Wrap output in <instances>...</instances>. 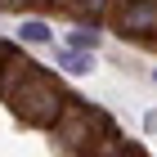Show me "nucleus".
<instances>
[{
	"instance_id": "1",
	"label": "nucleus",
	"mask_w": 157,
	"mask_h": 157,
	"mask_svg": "<svg viewBox=\"0 0 157 157\" xmlns=\"http://www.w3.org/2000/svg\"><path fill=\"white\" fill-rule=\"evenodd\" d=\"M5 103H9V108L18 112V121H27V126H54V117H59L63 103H67V90H63L49 72L27 67V72L18 76V85L5 94Z\"/></svg>"
},
{
	"instance_id": "2",
	"label": "nucleus",
	"mask_w": 157,
	"mask_h": 157,
	"mask_svg": "<svg viewBox=\"0 0 157 157\" xmlns=\"http://www.w3.org/2000/svg\"><path fill=\"white\" fill-rule=\"evenodd\" d=\"M103 126H108V117H103L99 108H85V103H72V99H67V103H63V112L54 117V126H49V130H54V139H59L63 148L81 153V148L90 144L99 130H103Z\"/></svg>"
},
{
	"instance_id": "3",
	"label": "nucleus",
	"mask_w": 157,
	"mask_h": 157,
	"mask_svg": "<svg viewBox=\"0 0 157 157\" xmlns=\"http://www.w3.org/2000/svg\"><path fill=\"white\" fill-rule=\"evenodd\" d=\"M112 18L126 36H157V0H121Z\"/></svg>"
},
{
	"instance_id": "4",
	"label": "nucleus",
	"mask_w": 157,
	"mask_h": 157,
	"mask_svg": "<svg viewBox=\"0 0 157 157\" xmlns=\"http://www.w3.org/2000/svg\"><path fill=\"white\" fill-rule=\"evenodd\" d=\"M76 157H130V148H126V139H121L112 126H103V130H99Z\"/></svg>"
},
{
	"instance_id": "5",
	"label": "nucleus",
	"mask_w": 157,
	"mask_h": 157,
	"mask_svg": "<svg viewBox=\"0 0 157 157\" xmlns=\"http://www.w3.org/2000/svg\"><path fill=\"white\" fill-rule=\"evenodd\" d=\"M27 67H32V63H27L23 54H9V59L0 63V94H9V90L18 85V76H23Z\"/></svg>"
},
{
	"instance_id": "6",
	"label": "nucleus",
	"mask_w": 157,
	"mask_h": 157,
	"mask_svg": "<svg viewBox=\"0 0 157 157\" xmlns=\"http://www.w3.org/2000/svg\"><path fill=\"white\" fill-rule=\"evenodd\" d=\"M59 63H63V72H72V76H85L90 67H94V59H90L85 49H76V45H72V49H63Z\"/></svg>"
},
{
	"instance_id": "7",
	"label": "nucleus",
	"mask_w": 157,
	"mask_h": 157,
	"mask_svg": "<svg viewBox=\"0 0 157 157\" xmlns=\"http://www.w3.org/2000/svg\"><path fill=\"white\" fill-rule=\"evenodd\" d=\"M108 5H112V0H72V9H76V13H90V18H99Z\"/></svg>"
},
{
	"instance_id": "8",
	"label": "nucleus",
	"mask_w": 157,
	"mask_h": 157,
	"mask_svg": "<svg viewBox=\"0 0 157 157\" xmlns=\"http://www.w3.org/2000/svg\"><path fill=\"white\" fill-rule=\"evenodd\" d=\"M23 40L40 45V40H49V27H45V23H27V27H23Z\"/></svg>"
},
{
	"instance_id": "9",
	"label": "nucleus",
	"mask_w": 157,
	"mask_h": 157,
	"mask_svg": "<svg viewBox=\"0 0 157 157\" xmlns=\"http://www.w3.org/2000/svg\"><path fill=\"white\" fill-rule=\"evenodd\" d=\"M72 45H76V49H94V32L76 27V32H72Z\"/></svg>"
},
{
	"instance_id": "10",
	"label": "nucleus",
	"mask_w": 157,
	"mask_h": 157,
	"mask_svg": "<svg viewBox=\"0 0 157 157\" xmlns=\"http://www.w3.org/2000/svg\"><path fill=\"white\" fill-rule=\"evenodd\" d=\"M144 130H148V135H153V139H157V108H153V112H148V117H144Z\"/></svg>"
},
{
	"instance_id": "11",
	"label": "nucleus",
	"mask_w": 157,
	"mask_h": 157,
	"mask_svg": "<svg viewBox=\"0 0 157 157\" xmlns=\"http://www.w3.org/2000/svg\"><path fill=\"white\" fill-rule=\"evenodd\" d=\"M0 5H9V9H23V5H32V0H0Z\"/></svg>"
},
{
	"instance_id": "12",
	"label": "nucleus",
	"mask_w": 157,
	"mask_h": 157,
	"mask_svg": "<svg viewBox=\"0 0 157 157\" xmlns=\"http://www.w3.org/2000/svg\"><path fill=\"white\" fill-rule=\"evenodd\" d=\"M9 54H13V49H9V45H5V40H0V63H5V59H9Z\"/></svg>"
}]
</instances>
